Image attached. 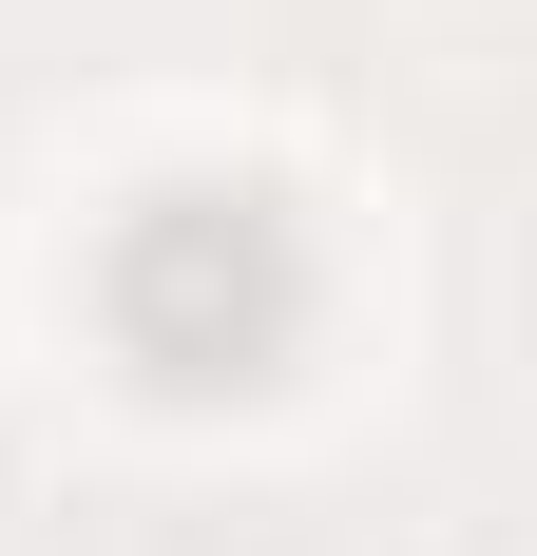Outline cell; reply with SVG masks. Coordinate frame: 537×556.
Listing matches in <instances>:
<instances>
[{
	"label": "cell",
	"instance_id": "obj_1",
	"mask_svg": "<svg viewBox=\"0 0 537 556\" xmlns=\"http://www.w3.org/2000/svg\"><path fill=\"white\" fill-rule=\"evenodd\" d=\"M97 327L154 403H268L326 327V250L268 173H154L97 230Z\"/></svg>",
	"mask_w": 537,
	"mask_h": 556
}]
</instances>
